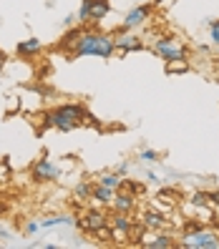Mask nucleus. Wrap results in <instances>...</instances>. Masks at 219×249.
Here are the masks:
<instances>
[{"instance_id": "nucleus-1", "label": "nucleus", "mask_w": 219, "mask_h": 249, "mask_svg": "<svg viewBox=\"0 0 219 249\" xmlns=\"http://www.w3.org/2000/svg\"><path fill=\"white\" fill-rule=\"evenodd\" d=\"M71 58H101V61H111L116 55V38L113 33L96 31V28H83L78 43L68 53Z\"/></svg>"}, {"instance_id": "nucleus-2", "label": "nucleus", "mask_w": 219, "mask_h": 249, "mask_svg": "<svg viewBox=\"0 0 219 249\" xmlns=\"http://www.w3.org/2000/svg\"><path fill=\"white\" fill-rule=\"evenodd\" d=\"M51 111H53L55 131H61V134H71V131L81 128L86 113H89V108H86L81 101H66V104L53 106Z\"/></svg>"}, {"instance_id": "nucleus-3", "label": "nucleus", "mask_w": 219, "mask_h": 249, "mask_svg": "<svg viewBox=\"0 0 219 249\" xmlns=\"http://www.w3.org/2000/svg\"><path fill=\"white\" fill-rule=\"evenodd\" d=\"M151 55L162 58V61H174V58H189V46L184 40H177V38H169V36H159L154 38V43L149 46Z\"/></svg>"}, {"instance_id": "nucleus-4", "label": "nucleus", "mask_w": 219, "mask_h": 249, "mask_svg": "<svg viewBox=\"0 0 219 249\" xmlns=\"http://www.w3.org/2000/svg\"><path fill=\"white\" fill-rule=\"evenodd\" d=\"M63 174L66 171L58 166L48 154H43L40 159H36L33 164H31V179L36 184H55V181L63 179Z\"/></svg>"}, {"instance_id": "nucleus-5", "label": "nucleus", "mask_w": 219, "mask_h": 249, "mask_svg": "<svg viewBox=\"0 0 219 249\" xmlns=\"http://www.w3.org/2000/svg\"><path fill=\"white\" fill-rule=\"evenodd\" d=\"M177 247H182V249H217L219 247V229H214L209 224L199 231L182 234V242Z\"/></svg>"}, {"instance_id": "nucleus-6", "label": "nucleus", "mask_w": 219, "mask_h": 249, "mask_svg": "<svg viewBox=\"0 0 219 249\" xmlns=\"http://www.w3.org/2000/svg\"><path fill=\"white\" fill-rule=\"evenodd\" d=\"M154 3H141V5H134L131 10L124 13V18H121V25L116 28V31H139V28H144L146 23L151 20L154 16Z\"/></svg>"}, {"instance_id": "nucleus-7", "label": "nucleus", "mask_w": 219, "mask_h": 249, "mask_svg": "<svg viewBox=\"0 0 219 249\" xmlns=\"http://www.w3.org/2000/svg\"><path fill=\"white\" fill-rule=\"evenodd\" d=\"M177 237L174 229H162V231H144V237L139 239V247L144 249H171L177 247Z\"/></svg>"}, {"instance_id": "nucleus-8", "label": "nucleus", "mask_w": 219, "mask_h": 249, "mask_svg": "<svg viewBox=\"0 0 219 249\" xmlns=\"http://www.w3.org/2000/svg\"><path fill=\"white\" fill-rule=\"evenodd\" d=\"M113 38H116V51L124 53V55L146 51V43H144V38L139 36V31H116Z\"/></svg>"}, {"instance_id": "nucleus-9", "label": "nucleus", "mask_w": 219, "mask_h": 249, "mask_svg": "<svg viewBox=\"0 0 219 249\" xmlns=\"http://www.w3.org/2000/svg\"><path fill=\"white\" fill-rule=\"evenodd\" d=\"M104 224H109V216H106V212L101 209V207H93V209H89V212H83V214L76 219V227H78L83 234H91V231H96L98 227H104Z\"/></svg>"}, {"instance_id": "nucleus-10", "label": "nucleus", "mask_w": 219, "mask_h": 249, "mask_svg": "<svg viewBox=\"0 0 219 249\" xmlns=\"http://www.w3.org/2000/svg\"><path fill=\"white\" fill-rule=\"evenodd\" d=\"M139 222L144 224V229H146V231H162V229H174V224L169 222V214H164V212H156V209H151V207H146V209L141 212Z\"/></svg>"}, {"instance_id": "nucleus-11", "label": "nucleus", "mask_w": 219, "mask_h": 249, "mask_svg": "<svg viewBox=\"0 0 219 249\" xmlns=\"http://www.w3.org/2000/svg\"><path fill=\"white\" fill-rule=\"evenodd\" d=\"M134 222L136 219L131 216V214H121V212H113L111 216H109V224H111V229H113V242H128V231H131V227H134Z\"/></svg>"}, {"instance_id": "nucleus-12", "label": "nucleus", "mask_w": 219, "mask_h": 249, "mask_svg": "<svg viewBox=\"0 0 219 249\" xmlns=\"http://www.w3.org/2000/svg\"><path fill=\"white\" fill-rule=\"evenodd\" d=\"M40 53H43V40L36 38V36L20 40L16 46V55L20 58V61H33V58H38Z\"/></svg>"}, {"instance_id": "nucleus-13", "label": "nucleus", "mask_w": 219, "mask_h": 249, "mask_svg": "<svg viewBox=\"0 0 219 249\" xmlns=\"http://www.w3.org/2000/svg\"><path fill=\"white\" fill-rule=\"evenodd\" d=\"M136 204H139V196H134L131 192H126V189H119L116 196H113V201H111V209L121 212V214H134Z\"/></svg>"}, {"instance_id": "nucleus-14", "label": "nucleus", "mask_w": 219, "mask_h": 249, "mask_svg": "<svg viewBox=\"0 0 219 249\" xmlns=\"http://www.w3.org/2000/svg\"><path fill=\"white\" fill-rule=\"evenodd\" d=\"M113 196H116V192H113V189H109V186H101V184H96V181H93L91 201L96 204V207H111Z\"/></svg>"}, {"instance_id": "nucleus-15", "label": "nucleus", "mask_w": 219, "mask_h": 249, "mask_svg": "<svg viewBox=\"0 0 219 249\" xmlns=\"http://www.w3.org/2000/svg\"><path fill=\"white\" fill-rule=\"evenodd\" d=\"M124 181H126V177H121L119 171H104V174H98V177H96V184L109 186V189H113V192L124 189Z\"/></svg>"}, {"instance_id": "nucleus-16", "label": "nucleus", "mask_w": 219, "mask_h": 249, "mask_svg": "<svg viewBox=\"0 0 219 249\" xmlns=\"http://www.w3.org/2000/svg\"><path fill=\"white\" fill-rule=\"evenodd\" d=\"M55 227H76V219L68 214H51L40 219V229H55Z\"/></svg>"}, {"instance_id": "nucleus-17", "label": "nucleus", "mask_w": 219, "mask_h": 249, "mask_svg": "<svg viewBox=\"0 0 219 249\" xmlns=\"http://www.w3.org/2000/svg\"><path fill=\"white\" fill-rule=\"evenodd\" d=\"M81 33H83V25H73V28H66V33H63V38L58 40V48L61 51H73V46L78 43V38H81Z\"/></svg>"}, {"instance_id": "nucleus-18", "label": "nucleus", "mask_w": 219, "mask_h": 249, "mask_svg": "<svg viewBox=\"0 0 219 249\" xmlns=\"http://www.w3.org/2000/svg\"><path fill=\"white\" fill-rule=\"evenodd\" d=\"M109 16H111V0H93V5H91V23L98 25V23H104Z\"/></svg>"}, {"instance_id": "nucleus-19", "label": "nucleus", "mask_w": 219, "mask_h": 249, "mask_svg": "<svg viewBox=\"0 0 219 249\" xmlns=\"http://www.w3.org/2000/svg\"><path fill=\"white\" fill-rule=\"evenodd\" d=\"M164 71L166 76H184V73L192 71V63H189V58H174V61H166Z\"/></svg>"}, {"instance_id": "nucleus-20", "label": "nucleus", "mask_w": 219, "mask_h": 249, "mask_svg": "<svg viewBox=\"0 0 219 249\" xmlns=\"http://www.w3.org/2000/svg\"><path fill=\"white\" fill-rule=\"evenodd\" d=\"M91 192H93V181L91 179H81L76 186H73V199H76L78 204H83V201H91Z\"/></svg>"}, {"instance_id": "nucleus-21", "label": "nucleus", "mask_w": 219, "mask_h": 249, "mask_svg": "<svg viewBox=\"0 0 219 249\" xmlns=\"http://www.w3.org/2000/svg\"><path fill=\"white\" fill-rule=\"evenodd\" d=\"M136 159H139V164H149V166L162 164V154H159L156 149H146V146H141V149H139Z\"/></svg>"}, {"instance_id": "nucleus-22", "label": "nucleus", "mask_w": 219, "mask_h": 249, "mask_svg": "<svg viewBox=\"0 0 219 249\" xmlns=\"http://www.w3.org/2000/svg\"><path fill=\"white\" fill-rule=\"evenodd\" d=\"M16 179V174H13V164L8 161V156L0 159V189H5L8 184H13Z\"/></svg>"}, {"instance_id": "nucleus-23", "label": "nucleus", "mask_w": 219, "mask_h": 249, "mask_svg": "<svg viewBox=\"0 0 219 249\" xmlns=\"http://www.w3.org/2000/svg\"><path fill=\"white\" fill-rule=\"evenodd\" d=\"M156 196H162V199H166L169 204H177V201H182V192H179V189L177 186H159L156 189Z\"/></svg>"}, {"instance_id": "nucleus-24", "label": "nucleus", "mask_w": 219, "mask_h": 249, "mask_svg": "<svg viewBox=\"0 0 219 249\" xmlns=\"http://www.w3.org/2000/svg\"><path fill=\"white\" fill-rule=\"evenodd\" d=\"M89 237H93L101 244H109V242H113V229H111V224H104V227H98L96 231H91Z\"/></svg>"}, {"instance_id": "nucleus-25", "label": "nucleus", "mask_w": 219, "mask_h": 249, "mask_svg": "<svg viewBox=\"0 0 219 249\" xmlns=\"http://www.w3.org/2000/svg\"><path fill=\"white\" fill-rule=\"evenodd\" d=\"M91 5H93V0H81V8H78V25H91Z\"/></svg>"}, {"instance_id": "nucleus-26", "label": "nucleus", "mask_w": 219, "mask_h": 249, "mask_svg": "<svg viewBox=\"0 0 219 249\" xmlns=\"http://www.w3.org/2000/svg\"><path fill=\"white\" fill-rule=\"evenodd\" d=\"M204 25H207V31H209V43L214 48H219V18L204 20Z\"/></svg>"}, {"instance_id": "nucleus-27", "label": "nucleus", "mask_w": 219, "mask_h": 249, "mask_svg": "<svg viewBox=\"0 0 219 249\" xmlns=\"http://www.w3.org/2000/svg\"><path fill=\"white\" fill-rule=\"evenodd\" d=\"M124 189H126V192H131L134 196H146V184H144V181L126 179V181H124Z\"/></svg>"}, {"instance_id": "nucleus-28", "label": "nucleus", "mask_w": 219, "mask_h": 249, "mask_svg": "<svg viewBox=\"0 0 219 249\" xmlns=\"http://www.w3.org/2000/svg\"><path fill=\"white\" fill-rule=\"evenodd\" d=\"M40 128H38V134H43V131H51V128H55V121H53V111H43L40 116Z\"/></svg>"}, {"instance_id": "nucleus-29", "label": "nucleus", "mask_w": 219, "mask_h": 249, "mask_svg": "<svg viewBox=\"0 0 219 249\" xmlns=\"http://www.w3.org/2000/svg\"><path fill=\"white\" fill-rule=\"evenodd\" d=\"M139 174H144V177H146V184H151V186H156V189L164 184V179L159 177L156 171H151V169H144V166H139Z\"/></svg>"}, {"instance_id": "nucleus-30", "label": "nucleus", "mask_w": 219, "mask_h": 249, "mask_svg": "<svg viewBox=\"0 0 219 249\" xmlns=\"http://www.w3.org/2000/svg\"><path fill=\"white\" fill-rule=\"evenodd\" d=\"M189 201L197 204V207H204V204H209V192H204V189H197V192L189 194Z\"/></svg>"}, {"instance_id": "nucleus-31", "label": "nucleus", "mask_w": 219, "mask_h": 249, "mask_svg": "<svg viewBox=\"0 0 219 249\" xmlns=\"http://www.w3.org/2000/svg\"><path fill=\"white\" fill-rule=\"evenodd\" d=\"M38 231H43L40 229V219H28V222L23 224V234H25V237H36Z\"/></svg>"}, {"instance_id": "nucleus-32", "label": "nucleus", "mask_w": 219, "mask_h": 249, "mask_svg": "<svg viewBox=\"0 0 219 249\" xmlns=\"http://www.w3.org/2000/svg\"><path fill=\"white\" fill-rule=\"evenodd\" d=\"M113 171H119L121 177H128V171H131V161H126V159H124V161H119V164L113 166Z\"/></svg>"}, {"instance_id": "nucleus-33", "label": "nucleus", "mask_w": 219, "mask_h": 249, "mask_svg": "<svg viewBox=\"0 0 219 249\" xmlns=\"http://www.w3.org/2000/svg\"><path fill=\"white\" fill-rule=\"evenodd\" d=\"M73 25H78V16L76 13H68V16L63 18V28H73Z\"/></svg>"}, {"instance_id": "nucleus-34", "label": "nucleus", "mask_w": 219, "mask_h": 249, "mask_svg": "<svg viewBox=\"0 0 219 249\" xmlns=\"http://www.w3.org/2000/svg\"><path fill=\"white\" fill-rule=\"evenodd\" d=\"M10 237H13V234H10V229L3 224V219H0V242H8Z\"/></svg>"}, {"instance_id": "nucleus-35", "label": "nucleus", "mask_w": 219, "mask_h": 249, "mask_svg": "<svg viewBox=\"0 0 219 249\" xmlns=\"http://www.w3.org/2000/svg\"><path fill=\"white\" fill-rule=\"evenodd\" d=\"M209 204L214 209H219V189H212V192H209Z\"/></svg>"}]
</instances>
